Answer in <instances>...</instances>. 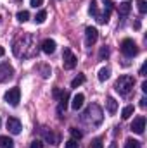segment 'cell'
I'll return each mask as SVG.
<instances>
[{"label": "cell", "mask_w": 147, "mask_h": 148, "mask_svg": "<svg viewBox=\"0 0 147 148\" xmlns=\"http://www.w3.org/2000/svg\"><path fill=\"white\" fill-rule=\"evenodd\" d=\"M45 19H47V12H45V10H40L37 16H35V23H38V24L45 23Z\"/></svg>", "instance_id": "obj_20"}, {"label": "cell", "mask_w": 147, "mask_h": 148, "mask_svg": "<svg viewBox=\"0 0 147 148\" xmlns=\"http://www.w3.org/2000/svg\"><path fill=\"white\" fill-rule=\"evenodd\" d=\"M90 148H104V143H102V140H101V138H95V140H92V143H90Z\"/></svg>", "instance_id": "obj_24"}, {"label": "cell", "mask_w": 147, "mask_h": 148, "mask_svg": "<svg viewBox=\"0 0 147 148\" xmlns=\"http://www.w3.org/2000/svg\"><path fill=\"white\" fill-rule=\"evenodd\" d=\"M3 98H5V102H7L9 105L17 107V105H19V100H21V90H19V88H10V90L3 95Z\"/></svg>", "instance_id": "obj_3"}, {"label": "cell", "mask_w": 147, "mask_h": 148, "mask_svg": "<svg viewBox=\"0 0 147 148\" xmlns=\"http://www.w3.org/2000/svg\"><path fill=\"white\" fill-rule=\"evenodd\" d=\"M59 95H61V91H59V90H57V88H55V90H54V97H55V98H57V97H59Z\"/></svg>", "instance_id": "obj_30"}, {"label": "cell", "mask_w": 147, "mask_h": 148, "mask_svg": "<svg viewBox=\"0 0 147 148\" xmlns=\"http://www.w3.org/2000/svg\"><path fill=\"white\" fill-rule=\"evenodd\" d=\"M0 148H14V141L9 136H0Z\"/></svg>", "instance_id": "obj_13"}, {"label": "cell", "mask_w": 147, "mask_h": 148, "mask_svg": "<svg viewBox=\"0 0 147 148\" xmlns=\"http://www.w3.org/2000/svg\"><path fill=\"white\" fill-rule=\"evenodd\" d=\"M130 129H132L135 134H142V133H144V129H146V117H144V115H139L137 119H133V122H132Z\"/></svg>", "instance_id": "obj_7"}, {"label": "cell", "mask_w": 147, "mask_h": 148, "mask_svg": "<svg viewBox=\"0 0 147 148\" xmlns=\"http://www.w3.org/2000/svg\"><path fill=\"white\" fill-rule=\"evenodd\" d=\"M3 53H5V50H3V47H0V57H3Z\"/></svg>", "instance_id": "obj_33"}, {"label": "cell", "mask_w": 147, "mask_h": 148, "mask_svg": "<svg viewBox=\"0 0 147 148\" xmlns=\"http://www.w3.org/2000/svg\"><path fill=\"white\" fill-rule=\"evenodd\" d=\"M146 67H147V64H144V66L140 67V76H146Z\"/></svg>", "instance_id": "obj_29"}, {"label": "cell", "mask_w": 147, "mask_h": 148, "mask_svg": "<svg viewBox=\"0 0 147 148\" xmlns=\"http://www.w3.org/2000/svg\"><path fill=\"white\" fill-rule=\"evenodd\" d=\"M69 133H71L73 140H76V141H78V140H81V136H83V133H81L80 129H76V127H71V129H69Z\"/></svg>", "instance_id": "obj_21"}, {"label": "cell", "mask_w": 147, "mask_h": 148, "mask_svg": "<svg viewBox=\"0 0 147 148\" xmlns=\"http://www.w3.org/2000/svg\"><path fill=\"white\" fill-rule=\"evenodd\" d=\"M12 74H14V69H12V66L10 64H2L0 66V83H3V81H7V79H10L12 77Z\"/></svg>", "instance_id": "obj_8"}, {"label": "cell", "mask_w": 147, "mask_h": 148, "mask_svg": "<svg viewBox=\"0 0 147 148\" xmlns=\"http://www.w3.org/2000/svg\"><path fill=\"white\" fill-rule=\"evenodd\" d=\"M146 102H147L146 98H142V100H140V107H142V109H144V107H146Z\"/></svg>", "instance_id": "obj_32"}, {"label": "cell", "mask_w": 147, "mask_h": 148, "mask_svg": "<svg viewBox=\"0 0 147 148\" xmlns=\"http://www.w3.org/2000/svg\"><path fill=\"white\" fill-rule=\"evenodd\" d=\"M142 91H147V81L142 83Z\"/></svg>", "instance_id": "obj_31"}, {"label": "cell", "mask_w": 147, "mask_h": 148, "mask_svg": "<svg viewBox=\"0 0 147 148\" xmlns=\"http://www.w3.org/2000/svg\"><path fill=\"white\" fill-rule=\"evenodd\" d=\"M7 129H9V133H12V134H19L21 129H23V124H21V121H19L17 117H9V119H7Z\"/></svg>", "instance_id": "obj_6"}, {"label": "cell", "mask_w": 147, "mask_h": 148, "mask_svg": "<svg viewBox=\"0 0 147 148\" xmlns=\"http://www.w3.org/2000/svg\"><path fill=\"white\" fill-rule=\"evenodd\" d=\"M88 14L97 17L99 16V9H97V2L95 0H90V5H88Z\"/></svg>", "instance_id": "obj_15"}, {"label": "cell", "mask_w": 147, "mask_h": 148, "mask_svg": "<svg viewBox=\"0 0 147 148\" xmlns=\"http://www.w3.org/2000/svg\"><path fill=\"white\" fill-rule=\"evenodd\" d=\"M109 148H116V143H111V147Z\"/></svg>", "instance_id": "obj_34"}, {"label": "cell", "mask_w": 147, "mask_h": 148, "mask_svg": "<svg viewBox=\"0 0 147 148\" xmlns=\"http://www.w3.org/2000/svg\"><path fill=\"white\" fill-rule=\"evenodd\" d=\"M16 17H17V21H19V23H26V21L30 19V12H28V10H19Z\"/></svg>", "instance_id": "obj_18"}, {"label": "cell", "mask_w": 147, "mask_h": 148, "mask_svg": "<svg viewBox=\"0 0 147 148\" xmlns=\"http://www.w3.org/2000/svg\"><path fill=\"white\" fill-rule=\"evenodd\" d=\"M97 38H99V31H97V28L88 26V28L85 29V45H87V47H92V45L97 41Z\"/></svg>", "instance_id": "obj_5"}, {"label": "cell", "mask_w": 147, "mask_h": 148, "mask_svg": "<svg viewBox=\"0 0 147 148\" xmlns=\"http://www.w3.org/2000/svg\"><path fill=\"white\" fill-rule=\"evenodd\" d=\"M133 84H135L133 76L125 74V76H119V77H118V81L114 83V90H116L119 95H128V93L133 90Z\"/></svg>", "instance_id": "obj_1"}, {"label": "cell", "mask_w": 147, "mask_h": 148, "mask_svg": "<svg viewBox=\"0 0 147 148\" xmlns=\"http://www.w3.org/2000/svg\"><path fill=\"white\" fill-rule=\"evenodd\" d=\"M64 147H66V148H78V141L71 138V140H68V141L64 143Z\"/></svg>", "instance_id": "obj_26"}, {"label": "cell", "mask_w": 147, "mask_h": 148, "mask_svg": "<svg viewBox=\"0 0 147 148\" xmlns=\"http://www.w3.org/2000/svg\"><path fill=\"white\" fill-rule=\"evenodd\" d=\"M118 10H119V14H121V16H126V14L132 10V3H130V2H123V3H119Z\"/></svg>", "instance_id": "obj_14"}, {"label": "cell", "mask_w": 147, "mask_h": 148, "mask_svg": "<svg viewBox=\"0 0 147 148\" xmlns=\"http://www.w3.org/2000/svg\"><path fill=\"white\" fill-rule=\"evenodd\" d=\"M83 83H85V76H83V74H80V76H76L73 81H71V88H78V86H80V84H83Z\"/></svg>", "instance_id": "obj_19"}, {"label": "cell", "mask_w": 147, "mask_h": 148, "mask_svg": "<svg viewBox=\"0 0 147 148\" xmlns=\"http://www.w3.org/2000/svg\"><path fill=\"white\" fill-rule=\"evenodd\" d=\"M109 76H111V69L109 67H102L99 71V81H106V79H109Z\"/></svg>", "instance_id": "obj_16"}, {"label": "cell", "mask_w": 147, "mask_h": 148, "mask_svg": "<svg viewBox=\"0 0 147 148\" xmlns=\"http://www.w3.org/2000/svg\"><path fill=\"white\" fill-rule=\"evenodd\" d=\"M42 3H43V0H30V5H31V7H35V9L40 7Z\"/></svg>", "instance_id": "obj_27"}, {"label": "cell", "mask_w": 147, "mask_h": 148, "mask_svg": "<svg viewBox=\"0 0 147 148\" xmlns=\"http://www.w3.org/2000/svg\"><path fill=\"white\" fill-rule=\"evenodd\" d=\"M30 148H43V143L40 141V140H35L33 143H31V147Z\"/></svg>", "instance_id": "obj_28"}, {"label": "cell", "mask_w": 147, "mask_h": 148, "mask_svg": "<svg viewBox=\"0 0 147 148\" xmlns=\"http://www.w3.org/2000/svg\"><path fill=\"white\" fill-rule=\"evenodd\" d=\"M83 102H85V95L83 93H76L73 97V102H71V107L74 110H80L83 107Z\"/></svg>", "instance_id": "obj_10"}, {"label": "cell", "mask_w": 147, "mask_h": 148, "mask_svg": "<svg viewBox=\"0 0 147 148\" xmlns=\"http://www.w3.org/2000/svg\"><path fill=\"white\" fill-rule=\"evenodd\" d=\"M68 100H69V93L61 91V95H59V114H62V110H66V107H68Z\"/></svg>", "instance_id": "obj_11"}, {"label": "cell", "mask_w": 147, "mask_h": 148, "mask_svg": "<svg viewBox=\"0 0 147 148\" xmlns=\"http://www.w3.org/2000/svg\"><path fill=\"white\" fill-rule=\"evenodd\" d=\"M133 110H135L133 105H126V107L123 109V112H121V117H123V119H130V117L133 115Z\"/></svg>", "instance_id": "obj_17"}, {"label": "cell", "mask_w": 147, "mask_h": 148, "mask_svg": "<svg viewBox=\"0 0 147 148\" xmlns=\"http://www.w3.org/2000/svg\"><path fill=\"white\" fill-rule=\"evenodd\" d=\"M76 62H78L76 55L69 48H64V52H62V66H64V69H74Z\"/></svg>", "instance_id": "obj_4"}, {"label": "cell", "mask_w": 147, "mask_h": 148, "mask_svg": "<svg viewBox=\"0 0 147 148\" xmlns=\"http://www.w3.org/2000/svg\"><path fill=\"white\" fill-rule=\"evenodd\" d=\"M0 124H2V119H0Z\"/></svg>", "instance_id": "obj_35"}, {"label": "cell", "mask_w": 147, "mask_h": 148, "mask_svg": "<svg viewBox=\"0 0 147 148\" xmlns=\"http://www.w3.org/2000/svg\"><path fill=\"white\" fill-rule=\"evenodd\" d=\"M107 57H109V48H107V47H102L101 52H99V59L104 60V59H107Z\"/></svg>", "instance_id": "obj_22"}, {"label": "cell", "mask_w": 147, "mask_h": 148, "mask_svg": "<svg viewBox=\"0 0 147 148\" xmlns=\"http://www.w3.org/2000/svg\"><path fill=\"white\" fill-rule=\"evenodd\" d=\"M55 47H57V45H55V41H54V40H50V38H49V40H45V41L42 43V50H43L47 55L54 53V52H55Z\"/></svg>", "instance_id": "obj_9"}, {"label": "cell", "mask_w": 147, "mask_h": 148, "mask_svg": "<svg viewBox=\"0 0 147 148\" xmlns=\"http://www.w3.org/2000/svg\"><path fill=\"white\" fill-rule=\"evenodd\" d=\"M106 103H107V112H109L111 115H112V114H116V110H118V102H116L112 97L107 98V102H106Z\"/></svg>", "instance_id": "obj_12"}, {"label": "cell", "mask_w": 147, "mask_h": 148, "mask_svg": "<svg viewBox=\"0 0 147 148\" xmlns=\"http://www.w3.org/2000/svg\"><path fill=\"white\" fill-rule=\"evenodd\" d=\"M137 3H139V12L140 14H146L147 12V0H139Z\"/></svg>", "instance_id": "obj_23"}, {"label": "cell", "mask_w": 147, "mask_h": 148, "mask_svg": "<svg viewBox=\"0 0 147 148\" xmlns=\"http://www.w3.org/2000/svg\"><path fill=\"white\" fill-rule=\"evenodd\" d=\"M119 48H121V52H123L126 57H135V55L139 53V47H137V43H135L133 40H130V38L123 40L121 45H119Z\"/></svg>", "instance_id": "obj_2"}, {"label": "cell", "mask_w": 147, "mask_h": 148, "mask_svg": "<svg viewBox=\"0 0 147 148\" xmlns=\"http://www.w3.org/2000/svg\"><path fill=\"white\" fill-rule=\"evenodd\" d=\"M125 148H140V143H139L137 140H126Z\"/></svg>", "instance_id": "obj_25"}]
</instances>
